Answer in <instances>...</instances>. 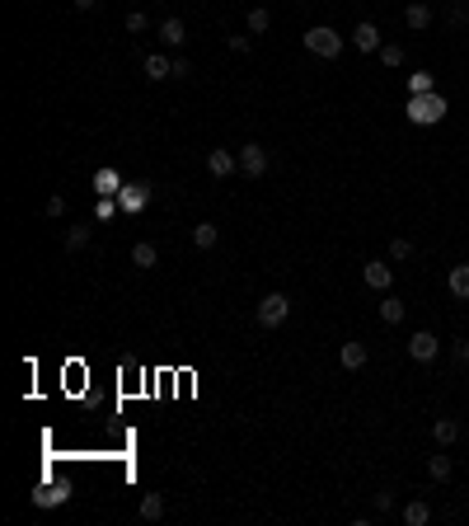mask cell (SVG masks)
Here are the masks:
<instances>
[{
  "mask_svg": "<svg viewBox=\"0 0 469 526\" xmlns=\"http://www.w3.org/2000/svg\"><path fill=\"white\" fill-rule=\"evenodd\" d=\"M432 437H436V447H450V442L460 437V423H455V418H436V423H432Z\"/></svg>",
  "mask_w": 469,
  "mask_h": 526,
  "instance_id": "cell-21",
  "label": "cell"
},
{
  "mask_svg": "<svg viewBox=\"0 0 469 526\" xmlns=\"http://www.w3.org/2000/svg\"><path fill=\"white\" fill-rule=\"evenodd\" d=\"M450 358H455V367H469V338H455V343H450Z\"/></svg>",
  "mask_w": 469,
  "mask_h": 526,
  "instance_id": "cell-30",
  "label": "cell"
},
{
  "mask_svg": "<svg viewBox=\"0 0 469 526\" xmlns=\"http://www.w3.org/2000/svg\"><path fill=\"white\" fill-rule=\"evenodd\" d=\"M216 240H221L216 221H197V226H192V245H197V249H216Z\"/></svg>",
  "mask_w": 469,
  "mask_h": 526,
  "instance_id": "cell-18",
  "label": "cell"
},
{
  "mask_svg": "<svg viewBox=\"0 0 469 526\" xmlns=\"http://www.w3.org/2000/svg\"><path fill=\"white\" fill-rule=\"evenodd\" d=\"M352 47H357V52H380V47H385L380 43V29L371 19H361L357 29H352Z\"/></svg>",
  "mask_w": 469,
  "mask_h": 526,
  "instance_id": "cell-9",
  "label": "cell"
},
{
  "mask_svg": "<svg viewBox=\"0 0 469 526\" xmlns=\"http://www.w3.org/2000/svg\"><path fill=\"white\" fill-rule=\"evenodd\" d=\"M403 24H408V29H418V34H423L427 24H432V10H427L423 0H413V5H408V10H403Z\"/></svg>",
  "mask_w": 469,
  "mask_h": 526,
  "instance_id": "cell-20",
  "label": "cell"
},
{
  "mask_svg": "<svg viewBox=\"0 0 469 526\" xmlns=\"http://www.w3.org/2000/svg\"><path fill=\"white\" fill-rule=\"evenodd\" d=\"M145 29H150V14H145V10L127 14V34H145Z\"/></svg>",
  "mask_w": 469,
  "mask_h": 526,
  "instance_id": "cell-28",
  "label": "cell"
},
{
  "mask_svg": "<svg viewBox=\"0 0 469 526\" xmlns=\"http://www.w3.org/2000/svg\"><path fill=\"white\" fill-rule=\"evenodd\" d=\"M432 522V507L423 503V498H413V503H403V526H427Z\"/></svg>",
  "mask_w": 469,
  "mask_h": 526,
  "instance_id": "cell-19",
  "label": "cell"
},
{
  "mask_svg": "<svg viewBox=\"0 0 469 526\" xmlns=\"http://www.w3.org/2000/svg\"><path fill=\"white\" fill-rule=\"evenodd\" d=\"M113 207H118V198H99V202H94V216H99V221H108Z\"/></svg>",
  "mask_w": 469,
  "mask_h": 526,
  "instance_id": "cell-31",
  "label": "cell"
},
{
  "mask_svg": "<svg viewBox=\"0 0 469 526\" xmlns=\"http://www.w3.org/2000/svg\"><path fill=\"white\" fill-rule=\"evenodd\" d=\"M234 156H239V174H249V179H258V174H268V151H263L258 141L239 146Z\"/></svg>",
  "mask_w": 469,
  "mask_h": 526,
  "instance_id": "cell-4",
  "label": "cell"
},
{
  "mask_svg": "<svg viewBox=\"0 0 469 526\" xmlns=\"http://www.w3.org/2000/svg\"><path fill=\"white\" fill-rule=\"evenodd\" d=\"M268 29H272V14L268 10H263V5H254V10H249V34H268Z\"/></svg>",
  "mask_w": 469,
  "mask_h": 526,
  "instance_id": "cell-24",
  "label": "cell"
},
{
  "mask_svg": "<svg viewBox=\"0 0 469 526\" xmlns=\"http://www.w3.org/2000/svg\"><path fill=\"white\" fill-rule=\"evenodd\" d=\"M366 358H371V353H366V343H361V338H347L343 353H338V362H343L347 371H361V367H366Z\"/></svg>",
  "mask_w": 469,
  "mask_h": 526,
  "instance_id": "cell-11",
  "label": "cell"
},
{
  "mask_svg": "<svg viewBox=\"0 0 469 526\" xmlns=\"http://www.w3.org/2000/svg\"><path fill=\"white\" fill-rule=\"evenodd\" d=\"M71 5H76V10H80V14H90V10H94V5H99V0H71Z\"/></svg>",
  "mask_w": 469,
  "mask_h": 526,
  "instance_id": "cell-35",
  "label": "cell"
},
{
  "mask_svg": "<svg viewBox=\"0 0 469 526\" xmlns=\"http://www.w3.org/2000/svg\"><path fill=\"white\" fill-rule=\"evenodd\" d=\"M132 263H136V268H155V263H160V249H155V240H136V245H132Z\"/></svg>",
  "mask_w": 469,
  "mask_h": 526,
  "instance_id": "cell-13",
  "label": "cell"
},
{
  "mask_svg": "<svg viewBox=\"0 0 469 526\" xmlns=\"http://www.w3.org/2000/svg\"><path fill=\"white\" fill-rule=\"evenodd\" d=\"M258 325L263 329H277V325H287V315H291V296H282V291H268L263 301H258Z\"/></svg>",
  "mask_w": 469,
  "mask_h": 526,
  "instance_id": "cell-2",
  "label": "cell"
},
{
  "mask_svg": "<svg viewBox=\"0 0 469 526\" xmlns=\"http://www.w3.org/2000/svg\"><path fill=\"white\" fill-rule=\"evenodd\" d=\"M234 169H239V156H234V151H207V174H212V179H230Z\"/></svg>",
  "mask_w": 469,
  "mask_h": 526,
  "instance_id": "cell-5",
  "label": "cell"
},
{
  "mask_svg": "<svg viewBox=\"0 0 469 526\" xmlns=\"http://www.w3.org/2000/svg\"><path fill=\"white\" fill-rule=\"evenodd\" d=\"M403 315H408V305H403L399 296L385 291V301H380V320H385V325H403Z\"/></svg>",
  "mask_w": 469,
  "mask_h": 526,
  "instance_id": "cell-16",
  "label": "cell"
},
{
  "mask_svg": "<svg viewBox=\"0 0 469 526\" xmlns=\"http://www.w3.org/2000/svg\"><path fill=\"white\" fill-rule=\"evenodd\" d=\"M71 489H61V484H43V489H34V503L38 507H56V503H66Z\"/></svg>",
  "mask_w": 469,
  "mask_h": 526,
  "instance_id": "cell-15",
  "label": "cell"
},
{
  "mask_svg": "<svg viewBox=\"0 0 469 526\" xmlns=\"http://www.w3.org/2000/svg\"><path fill=\"white\" fill-rule=\"evenodd\" d=\"M160 38H165L169 47H183L188 43V29H183V19H165L160 24Z\"/></svg>",
  "mask_w": 469,
  "mask_h": 526,
  "instance_id": "cell-22",
  "label": "cell"
},
{
  "mask_svg": "<svg viewBox=\"0 0 469 526\" xmlns=\"http://www.w3.org/2000/svg\"><path fill=\"white\" fill-rule=\"evenodd\" d=\"M94 193H99V198H118V193H123V179H118V169L103 165L99 174H94Z\"/></svg>",
  "mask_w": 469,
  "mask_h": 526,
  "instance_id": "cell-12",
  "label": "cell"
},
{
  "mask_svg": "<svg viewBox=\"0 0 469 526\" xmlns=\"http://www.w3.org/2000/svg\"><path fill=\"white\" fill-rule=\"evenodd\" d=\"M390 258H394V263H403V258H413V240H390Z\"/></svg>",
  "mask_w": 469,
  "mask_h": 526,
  "instance_id": "cell-26",
  "label": "cell"
},
{
  "mask_svg": "<svg viewBox=\"0 0 469 526\" xmlns=\"http://www.w3.org/2000/svg\"><path fill=\"white\" fill-rule=\"evenodd\" d=\"M408 94H432V71H418V76L408 80Z\"/></svg>",
  "mask_w": 469,
  "mask_h": 526,
  "instance_id": "cell-29",
  "label": "cell"
},
{
  "mask_svg": "<svg viewBox=\"0 0 469 526\" xmlns=\"http://www.w3.org/2000/svg\"><path fill=\"white\" fill-rule=\"evenodd\" d=\"M145 202H150V183H123V193H118V207H123V212H141Z\"/></svg>",
  "mask_w": 469,
  "mask_h": 526,
  "instance_id": "cell-6",
  "label": "cell"
},
{
  "mask_svg": "<svg viewBox=\"0 0 469 526\" xmlns=\"http://www.w3.org/2000/svg\"><path fill=\"white\" fill-rule=\"evenodd\" d=\"M380 61H385V66H403V47L399 43H385V47H380Z\"/></svg>",
  "mask_w": 469,
  "mask_h": 526,
  "instance_id": "cell-27",
  "label": "cell"
},
{
  "mask_svg": "<svg viewBox=\"0 0 469 526\" xmlns=\"http://www.w3.org/2000/svg\"><path fill=\"white\" fill-rule=\"evenodd\" d=\"M43 212H47V216H61V212H66V198H47Z\"/></svg>",
  "mask_w": 469,
  "mask_h": 526,
  "instance_id": "cell-33",
  "label": "cell"
},
{
  "mask_svg": "<svg viewBox=\"0 0 469 526\" xmlns=\"http://www.w3.org/2000/svg\"><path fill=\"white\" fill-rule=\"evenodd\" d=\"M90 236H94L90 226H71V231H66V249H85V245H90Z\"/></svg>",
  "mask_w": 469,
  "mask_h": 526,
  "instance_id": "cell-25",
  "label": "cell"
},
{
  "mask_svg": "<svg viewBox=\"0 0 469 526\" xmlns=\"http://www.w3.org/2000/svg\"><path fill=\"white\" fill-rule=\"evenodd\" d=\"M446 287H450V296H455V301H469V263H455V268H450Z\"/></svg>",
  "mask_w": 469,
  "mask_h": 526,
  "instance_id": "cell-14",
  "label": "cell"
},
{
  "mask_svg": "<svg viewBox=\"0 0 469 526\" xmlns=\"http://www.w3.org/2000/svg\"><path fill=\"white\" fill-rule=\"evenodd\" d=\"M436 348H441V338L427 334V329H418V334L408 338V358H413V362H432V358H436Z\"/></svg>",
  "mask_w": 469,
  "mask_h": 526,
  "instance_id": "cell-7",
  "label": "cell"
},
{
  "mask_svg": "<svg viewBox=\"0 0 469 526\" xmlns=\"http://www.w3.org/2000/svg\"><path fill=\"white\" fill-rule=\"evenodd\" d=\"M141 71H145V80H174V56L150 52V56L141 61Z\"/></svg>",
  "mask_w": 469,
  "mask_h": 526,
  "instance_id": "cell-10",
  "label": "cell"
},
{
  "mask_svg": "<svg viewBox=\"0 0 469 526\" xmlns=\"http://www.w3.org/2000/svg\"><path fill=\"white\" fill-rule=\"evenodd\" d=\"M427 475H432V480H436V484H446V480H450V475H455V465H450V456H446V447H441V451H436V456H432V460H427Z\"/></svg>",
  "mask_w": 469,
  "mask_h": 526,
  "instance_id": "cell-17",
  "label": "cell"
},
{
  "mask_svg": "<svg viewBox=\"0 0 469 526\" xmlns=\"http://www.w3.org/2000/svg\"><path fill=\"white\" fill-rule=\"evenodd\" d=\"M165 517V498L160 493H141V522H160Z\"/></svg>",
  "mask_w": 469,
  "mask_h": 526,
  "instance_id": "cell-23",
  "label": "cell"
},
{
  "mask_svg": "<svg viewBox=\"0 0 469 526\" xmlns=\"http://www.w3.org/2000/svg\"><path fill=\"white\" fill-rule=\"evenodd\" d=\"M305 47H310L314 56H329V61H334V56L343 52V34H338V29H329V24H314L310 34H305Z\"/></svg>",
  "mask_w": 469,
  "mask_h": 526,
  "instance_id": "cell-3",
  "label": "cell"
},
{
  "mask_svg": "<svg viewBox=\"0 0 469 526\" xmlns=\"http://www.w3.org/2000/svg\"><path fill=\"white\" fill-rule=\"evenodd\" d=\"M361 278H366V287L380 291V296L394 287V268H390V263H366V268H361Z\"/></svg>",
  "mask_w": 469,
  "mask_h": 526,
  "instance_id": "cell-8",
  "label": "cell"
},
{
  "mask_svg": "<svg viewBox=\"0 0 469 526\" xmlns=\"http://www.w3.org/2000/svg\"><path fill=\"white\" fill-rule=\"evenodd\" d=\"M446 118V94H408V123L427 127V123H441Z\"/></svg>",
  "mask_w": 469,
  "mask_h": 526,
  "instance_id": "cell-1",
  "label": "cell"
},
{
  "mask_svg": "<svg viewBox=\"0 0 469 526\" xmlns=\"http://www.w3.org/2000/svg\"><path fill=\"white\" fill-rule=\"evenodd\" d=\"M174 76H179V80L192 76V61H188V56H174Z\"/></svg>",
  "mask_w": 469,
  "mask_h": 526,
  "instance_id": "cell-34",
  "label": "cell"
},
{
  "mask_svg": "<svg viewBox=\"0 0 469 526\" xmlns=\"http://www.w3.org/2000/svg\"><path fill=\"white\" fill-rule=\"evenodd\" d=\"M394 507V493L390 489H376V512H390Z\"/></svg>",
  "mask_w": 469,
  "mask_h": 526,
  "instance_id": "cell-32",
  "label": "cell"
}]
</instances>
